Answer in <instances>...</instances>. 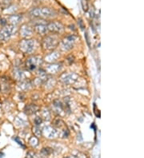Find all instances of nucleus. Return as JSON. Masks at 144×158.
Masks as SVG:
<instances>
[{"mask_svg":"<svg viewBox=\"0 0 144 158\" xmlns=\"http://www.w3.org/2000/svg\"><path fill=\"white\" fill-rule=\"evenodd\" d=\"M54 125L58 127V128H60V127H62L63 125V121L60 118H56L54 121Z\"/></svg>","mask_w":144,"mask_h":158,"instance_id":"nucleus-21","label":"nucleus"},{"mask_svg":"<svg viewBox=\"0 0 144 158\" xmlns=\"http://www.w3.org/2000/svg\"><path fill=\"white\" fill-rule=\"evenodd\" d=\"M67 61L69 62V64L71 65V64H72V63L74 62V60H75V58H74V56L71 55V56H69L68 58H67Z\"/></svg>","mask_w":144,"mask_h":158,"instance_id":"nucleus-27","label":"nucleus"},{"mask_svg":"<svg viewBox=\"0 0 144 158\" xmlns=\"http://www.w3.org/2000/svg\"><path fill=\"white\" fill-rule=\"evenodd\" d=\"M41 123H42V118L39 117H35V119H34V124L36 125V126H38Z\"/></svg>","mask_w":144,"mask_h":158,"instance_id":"nucleus-25","label":"nucleus"},{"mask_svg":"<svg viewBox=\"0 0 144 158\" xmlns=\"http://www.w3.org/2000/svg\"><path fill=\"white\" fill-rule=\"evenodd\" d=\"M59 57H60L59 53L55 51V52H52L48 55H46L45 58V60L46 61H48V62H54V61H57L59 58Z\"/></svg>","mask_w":144,"mask_h":158,"instance_id":"nucleus-13","label":"nucleus"},{"mask_svg":"<svg viewBox=\"0 0 144 158\" xmlns=\"http://www.w3.org/2000/svg\"><path fill=\"white\" fill-rule=\"evenodd\" d=\"M14 76L17 80H23L24 77V73L20 69H15L14 71Z\"/></svg>","mask_w":144,"mask_h":158,"instance_id":"nucleus-17","label":"nucleus"},{"mask_svg":"<svg viewBox=\"0 0 144 158\" xmlns=\"http://www.w3.org/2000/svg\"><path fill=\"white\" fill-rule=\"evenodd\" d=\"M69 136V130L67 129H65L63 131V137H67Z\"/></svg>","mask_w":144,"mask_h":158,"instance_id":"nucleus-29","label":"nucleus"},{"mask_svg":"<svg viewBox=\"0 0 144 158\" xmlns=\"http://www.w3.org/2000/svg\"><path fill=\"white\" fill-rule=\"evenodd\" d=\"M42 132H43V134H44L45 137L47 138H50V139H53V138L57 137L58 134H59V132L51 126H46L45 128L43 129Z\"/></svg>","mask_w":144,"mask_h":158,"instance_id":"nucleus-9","label":"nucleus"},{"mask_svg":"<svg viewBox=\"0 0 144 158\" xmlns=\"http://www.w3.org/2000/svg\"><path fill=\"white\" fill-rule=\"evenodd\" d=\"M72 158H86V156L83 154V153L78 152L77 155H74L72 156Z\"/></svg>","mask_w":144,"mask_h":158,"instance_id":"nucleus-26","label":"nucleus"},{"mask_svg":"<svg viewBox=\"0 0 144 158\" xmlns=\"http://www.w3.org/2000/svg\"><path fill=\"white\" fill-rule=\"evenodd\" d=\"M32 33H33L32 29L30 28L29 26H27V25H23V26L21 27L20 34H21V35H22V36H23V38H27V37L31 36V35H32Z\"/></svg>","mask_w":144,"mask_h":158,"instance_id":"nucleus-10","label":"nucleus"},{"mask_svg":"<svg viewBox=\"0 0 144 158\" xmlns=\"http://www.w3.org/2000/svg\"><path fill=\"white\" fill-rule=\"evenodd\" d=\"M0 3H1V6L3 7H9V5L11 4V0H1Z\"/></svg>","mask_w":144,"mask_h":158,"instance_id":"nucleus-24","label":"nucleus"},{"mask_svg":"<svg viewBox=\"0 0 144 158\" xmlns=\"http://www.w3.org/2000/svg\"><path fill=\"white\" fill-rule=\"evenodd\" d=\"M15 122L16 125H18V126H24V125H26V122L23 119H20L19 117H17L15 118Z\"/></svg>","mask_w":144,"mask_h":158,"instance_id":"nucleus-20","label":"nucleus"},{"mask_svg":"<svg viewBox=\"0 0 144 158\" xmlns=\"http://www.w3.org/2000/svg\"><path fill=\"white\" fill-rule=\"evenodd\" d=\"M85 36H86V42H87V43H88V45H90V42H89V38H88V36H87V34L86 33V34H85Z\"/></svg>","mask_w":144,"mask_h":158,"instance_id":"nucleus-33","label":"nucleus"},{"mask_svg":"<svg viewBox=\"0 0 144 158\" xmlns=\"http://www.w3.org/2000/svg\"><path fill=\"white\" fill-rule=\"evenodd\" d=\"M47 30V26L44 24H38L35 26V31L39 34H45Z\"/></svg>","mask_w":144,"mask_h":158,"instance_id":"nucleus-14","label":"nucleus"},{"mask_svg":"<svg viewBox=\"0 0 144 158\" xmlns=\"http://www.w3.org/2000/svg\"><path fill=\"white\" fill-rule=\"evenodd\" d=\"M35 42L31 39H24L19 42V48L20 50L25 54H30L34 50Z\"/></svg>","mask_w":144,"mask_h":158,"instance_id":"nucleus-3","label":"nucleus"},{"mask_svg":"<svg viewBox=\"0 0 144 158\" xmlns=\"http://www.w3.org/2000/svg\"><path fill=\"white\" fill-rule=\"evenodd\" d=\"M42 64V59L39 56H33L30 57L27 60V67L29 70L36 69L38 65Z\"/></svg>","mask_w":144,"mask_h":158,"instance_id":"nucleus-6","label":"nucleus"},{"mask_svg":"<svg viewBox=\"0 0 144 158\" xmlns=\"http://www.w3.org/2000/svg\"><path fill=\"white\" fill-rule=\"evenodd\" d=\"M42 117L45 118V120H49L51 118V113L48 110H46V109H44V110L42 111Z\"/></svg>","mask_w":144,"mask_h":158,"instance_id":"nucleus-23","label":"nucleus"},{"mask_svg":"<svg viewBox=\"0 0 144 158\" xmlns=\"http://www.w3.org/2000/svg\"><path fill=\"white\" fill-rule=\"evenodd\" d=\"M3 156H4V154H3V152H0V158H3Z\"/></svg>","mask_w":144,"mask_h":158,"instance_id":"nucleus-34","label":"nucleus"},{"mask_svg":"<svg viewBox=\"0 0 144 158\" xmlns=\"http://www.w3.org/2000/svg\"><path fill=\"white\" fill-rule=\"evenodd\" d=\"M0 23H1L2 26H5V25H7V19H2L1 20H0Z\"/></svg>","mask_w":144,"mask_h":158,"instance_id":"nucleus-32","label":"nucleus"},{"mask_svg":"<svg viewBox=\"0 0 144 158\" xmlns=\"http://www.w3.org/2000/svg\"><path fill=\"white\" fill-rule=\"evenodd\" d=\"M29 143H30V144L31 146H33V147H36L37 145H38V138L36 137H31L30 138V140H29Z\"/></svg>","mask_w":144,"mask_h":158,"instance_id":"nucleus-18","label":"nucleus"},{"mask_svg":"<svg viewBox=\"0 0 144 158\" xmlns=\"http://www.w3.org/2000/svg\"><path fill=\"white\" fill-rule=\"evenodd\" d=\"M13 139H14V140H15V141H16V142H18V144H20V145H22V146H23V148H25V146L23 145V142H22V140H20L19 137H14V138H13Z\"/></svg>","mask_w":144,"mask_h":158,"instance_id":"nucleus-30","label":"nucleus"},{"mask_svg":"<svg viewBox=\"0 0 144 158\" xmlns=\"http://www.w3.org/2000/svg\"><path fill=\"white\" fill-rule=\"evenodd\" d=\"M38 110V107L34 104L27 105L24 109L25 113L27 114H28V115H31V114H33V113H35Z\"/></svg>","mask_w":144,"mask_h":158,"instance_id":"nucleus-12","label":"nucleus"},{"mask_svg":"<svg viewBox=\"0 0 144 158\" xmlns=\"http://www.w3.org/2000/svg\"><path fill=\"white\" fill-rule=\"evenodd\" d=\"M22 19V16L15 15H11L9 17V22L11 23V25H16L17 23H19L20 20Z\"/></svg>","mask_w":144,"mask_h":158,"instance_id":"nucleus-16","label":"nucleus"},{"mask_svg":"<svg viewBox=\"0 0 144 158\" xmlns=\"http://www.w3.org/2000/svg\"><path fill=\"white\" fill-rule=\"evenodd\" d=\"M16 33V27L14 25H8L0 30V40L6 41Z\"/></svg>","mask_w":144,"mask_h":158,"instance_id":"nucleus-2","label":"nucleus"},{"mask_svg":"<svg viewBox=\"0 0 144 158\" xmlns=\"http://www.w3.org/2000/svg\"><path fill=\"white\" fill-rule=\"evenodd\" d=\"M78 80V76L76 73H65L61 77V81H62L64 84L70 85L74 84L75 82Z\"/></svg>","mask_w":144,"mask_h":158,"instance_id":"nucleus-7","label":"nucleus"},{"mask_svg":"<svg viewBox=\"0 0 144 158\" xmlns=\"http://www.w3.org/2000/svg\"><path fill=\"white\" fill-rule=\"evenodd\" d=\"M26 158H36V156L32 152H29L27 154V157Z\"/></svg>","mask_w":144,"mask_h":158,"instance_id":"nucleus-28","label":"nucleus"},{"mask_svg":"<svg viewBox=\"0 0 144 158\" xmlns=\"http://www.w3.org/2000/svg\"><path fill=\"white\" fill-rule=\"evenodd\" d=\"M33 133H34V135L36 136V137H41L42 135V131L41 129L38 128V126H35L33 128Z\"/></svg>","mask_w":144,"mask_h":158,"instance_id":"nucleus-22","label":"nucleus"},{"mask_svg":"<svg viewBox=\"0 0 144 158\" xmlns=\"http://www.w3.org/2000/svg\"><path fill=\"white\" fill-rule=\"evenodd\" d=\"M65 158H70V157H65Z\"/></svg>","mask_w":144,"mask_h":158,"instance_id":"nucleus-35","label":"nucleus"},{"mask_svg":"<svg viewBox=\"0 0 144 158\" xmlns=\"http://www.w3.org/2000/svg\"><path fill=\"white\" fill-rule=\"evenodd\" d=\"M59 44V39L56 36H46L42 41L43 47L46 50H52Z\"/></svg>","mask_w":144,"mask_h":158,"instance_id":"nucleus-5","label":"nucleus"},{"mask_svg":"<svg viewBox=\"0 0 144 158\" xmlns=\"http://www.w3.org/2000/svg\"><path fill=\"white\" fill-rule=\"evenodd\" d=\"M62 68L61 64H51L46 68V73H58Z\"/></svg>","mask_w":144,"mask_h":158,"instance_id":"nucleus-11","label":"nucleus"},{"mask_svg":"<svg viewBox=\"0 0 144 158\" xmlns=\"http://www.w3.org/2000/svg\"><path fill=\"white\" fill-rule=\"evenodd\" d=\"M51 152H52V149L50 148H43L41 150V153L43 156H49Z\"/></svg>","mask_w":144,"mask_h":158,"instance_id":"nucleus-19","label":"nucleus"},{"mask_svg":"<svg viewBox=\"0 0 144 158\" xmlns=\"http://www.w3.org/2000/svg\"><path fill=\"white\" fill-rule=\"evenodd\" d=\"M77 38H78L77 36L73 35V34L67 36L62 42V45H61L62 50L64 51H68L70 50H71L74 47V45H75Z\"/></svg>","mask_w":144,"mask_h":158,"instance_id":"nucleus-4","label":"nucleus"},{"mask_svg":"<svg viewBox=\"0 0 144 158\" xmlns=\"http://www.w3.org/2000/svg\"><path fill=\"white\" fill-rule=\"evenodd\" d=\"M47 30H50L51 32L53 33H62L64 30V26L62 23H59V22H54V23H51L47 26Z\"/></svg>","mask_w":144,"mask_h":158,"instance_id":"nucleus-8","label":"nucleus"},{"mask_svg":"<svg viewBox=\"0 0 144 158\" xmlns=\"http://www.w3.org/2000/svg\"><path fill=\"white\" fill-rule=\"evenodd\" d=\"M30 15L34 18H42V19H49L56 16L57 13L55 10L48 7L34 8L30 11Z\"/></svg>","mask_w":144,"mask_h":158,"instance_id":"nucleus-1","label":"nucleus"},{"mask_svg":"<svg viewBox=\"0 0 144 158\" xmlns=\"http://www.w3.org/2000/svg\"><path fill=\"white\" fill-rule=\"evenodd\" d=\"M78 25H79L80 28H81L82 30H83V29L85 28V26H84V25H83V22H82V19H79V20H78Z\"/></svg>","mask_w":144,"mask_h":158,"instance_id":"nucleus-31","label":"nucleus"},{"mask_svg":"<svg viewBox=\"0 0 144 158\" xmlns=\"http://www.w3.org/2000/svg\"><path fill=\"white\" fill-rule=\"evenodd\" d=\"M46 75L45 73H42L39 74V76L38 77H36L35 81H34V83H35L36 85H42V83H44L47 79H46Z\"/></svg>","mask_w":144,"mask_h":158,"instance_id":"nucleus-15","label":"nucleus"}]
</instances>
